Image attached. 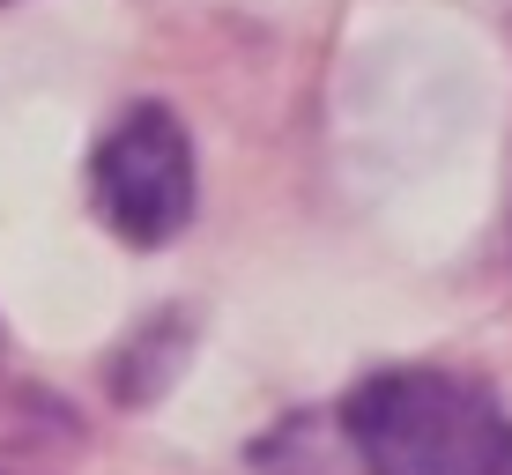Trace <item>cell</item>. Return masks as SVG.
<instances>
[{
  "label": "cell",
  "instance_id": "obj_1",
  "mask_svg": "<svg viewBox=\"0 0 512 475\" xmlns=\"http://www.w3.org/2000/svg\"><path fill=\"white\" fill-rule=\"evenodd\" d=\"M334 438L364 475H512V409L446 364H394L349 386Z\"/></svg>",
  "mask_w": 512,
  "mask_h": 475
},
{
  "label": "cell",
  "instance_id": "obj_2",
  "mask_svg": "<svg viewBox=\"0 0 512 475\" xmlns=\"http://www.w3.org/2000/svg\"><path fill=\"white\" fill-rule=\"evenodd\" d=\"M90 201L104 231L134 253H156L193 223V142L171 104L141 97L104 127L90 149Z\"/></svg>",
  "mask_w": 512,
  "mask_h": 475
},
{
  "label": "cell",
  "instance_id": "obj_3",
  "mask_svg": "<svg viewBox=\"0 0 512 475\" xmlns=\"http://www.w3.org/2000/svg\"><path fill=\"white\" fill-rule=\"evenodd\" d=\"M0 8H8V0H0Z\"/></svg>",
  "mask_w": 512,
  "mask_h": 475
}]
</instances>
